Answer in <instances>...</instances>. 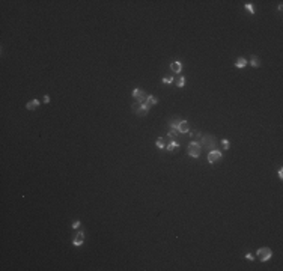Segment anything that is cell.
<instances>
[{
	"instance_id": "6da1fadb",
	"label": "cell",
	"mask_w": 283,
	"mask_h": 271,
	"mask_svg": "<svg viewBox=\"0 0 283 271\" xmlns=\"http://www.w3.org/2000/svg\"><path fill=\"white\" fill-rule=\"evenodd\" d=\"M196 143L200 146V148H215V143H217V140H215V137L214 136H209V134H205V136H202V134H199L197 136V142Z\"/></svg>"
},
{
	"instance_id": "7a4b0ae2",
	"label": "cell",
	"mask_w": 283,
	"mask_h": 271,
	"mask_svg": "<svg viewBox=\"0 0 283 271\" xmlns=\"http://www.w3.org/2000/svg\"><path fill=\"white\" fill-rule=\"evenodd\" d=\"M131 109H133V112H134L137 116H146L148 112H149V107L145 104V102H139V101L134 102V104L131 106Z\"/></svg>"
},
{
	"instance_id": "3957f363",
	"label": "cell",
	"mask_w": 283,
	"mask_h": 271,
	"mask_svg": "<svg viewBox=\"0 0 283 271\" xmlns=\"http://www.w3.org/2000/svg\"><path fill=\"white\" fill-rule=\"evenodd\" d=\"M200 151H202V148L196 143V142H191V143L188 145V149H187L188 155L193 157V158H199L200 157Z\"/></svg>"
},
{
	"instance_id": "277c9868",
	"label": "cell",
	"mask_w": 283,
	"mask_h": 271,
	"mask_svg": "<svg viewBox=\"0 0 283 271\" xmlns=\"http://www.w3.org/2000/svg\"><path fill=\"white\" fill-rule=\"evenodd\" d=\"M256 255L259 256L261 262H267V261L269 259V257L273 256V252H271V249H268V247H262V249H258Z\"/></svg>"
},
{
	"instance_id": "5b68a950",
	"label": "cell",
	"mask_w": 283,
	"mask_h": 271,
	"mask_svg": "<svg viewBox=\"0 0 283 271\" xmlns=\"http://www.w3.org/2000/svg\"><path fill=\"white\" fill-rule=\"evenodd\" d=\"M133 98H134V99H137L139 102H145V101H146V98H148V94L145 92V90H142V89L136 87V89L133 90Z\"/></svg>"
},
{
	"instance_id": "8992f818",
	"label": "cell",
	"mask_w": 283,
	"mask_h": 271,
	"mask_svg": "<svg viewBox=\"0 0 283 271\" xmlns=\"http://www.w3.org/2000/svg\"><path fill=\"white\" fill-rule=\"evenodd\" d=\"M222 158V152L220 151H217V149H214V151H211L209 154H208V163H217L218 160Z\"/></svg>"
},
{
	"instance_id": "52a82bcc",
	"label": "cell",
	"mask_w": 283,
	"mask_h": 271,
	"mask_svg": "<svg viewBox=\"0 0 283 271\" xmlns=\"http://www.w3.org/2000/svg\"><path fill=\"white\" fill-rule=\"evenodd\" d=\"M83 241H84V232H77V235L74 237V240H72V244L75 247H80L81 244H83Z\"/></svg>"
},
{
	"instance_id": "ba28073f",
	"label": "cell",
	"mask_w": 283,
	"mask_h": 271,
	"mask_svg": "<svg viewBox=\"0 0 283 271\" xmlns=\"http://www.w3.org/2000/svg\"><path fill=\"white\" fill-rule=\"evenodd\" d=\"M170 69L175 72V74H179L182 71V63L179 62V60H175V62H172L170 63Z\"/></svg>"
},
{
	"instance_id": "9c48e42d",
	"label": "cell",
	"mask_w": 283,
	"mask_h": 271,
	"mask_svg": "<svg viewBox=\"0 0 283 271\" xmlns=\"http://www.w3.org/2000/svg\"><path fill=\"white\" fill-rule=\"evenodd\" d=\"M188 130H190V124L187 121H181V124H179V127H178V131L185 134V133H188Z\"/></svg>"
},
{
	"instance_id": "30bf717a",
	"label": "cell",
	"mask_w": 283,
	"mask_h": 271,
	"mask_svg": "<svg viewBox=\"0 0 283 271\" xmlns=\"http://www.w3.org/2000/svg\"><path fill=\"white\" fill-rule=\"evenodd\" d=\"M157 102H158V98H157V97H154V95H148V98H146V101H145V104L151 109L152 106H155Z\"/></svg>"
},
{
	"instance_id": "8fae6325",
	"label": "cell",
	"mask_w": 283,
	"mask_h": 271,
	"mask_svg": "<svg viewBox=\"0 0 283 271\" xmlns=\"http://www.w3.org/2000/svg\"><path fill=\"white\" fill-rule=\"evenodd\" d=\"M247 65H249V60L244 59V57H238V59L235 60V66H237V68H246Z\"/></svg>"
},
{
	"instance_id": "7c38bea8",
	"label": "cell",
	"mask_w": 283,
	"mask_h": 271,
	"mask_svg": "<svg viewBox=\"0 0 283 271\" xmlns=\"http://www.w3.org/2000/svg\"><path fill=\"white\" fill-rule=\"evenodd\" d=\"M250 65H252L253 68H259V66H261V59H259L258 56H252V57H250Z\"/></svg>"
},
{
	"instance_id": "4fadbf2b",
	"label": "cell",
	"mask_w": 283,
	"mask_h": 271,
	"mask_svg": "<svg viewBox=\"0 0 283 271\" xmlns=\"http://www.w3.org/2000/svg\"><path fill=\"white\" fill-rule=\"evenodd\" d=\"M38 106H39V101H38V99H32V101H29L27 104H26V109H27V110H35Z\"/></svg>"
},
{
	"instance_id": "5bb4252c",
	"label": "cell",
	"mask_w": 283,
	"mask_h": 271,
	"mask_svg": "<svg viewBox=\"0 0 283 271\" xmlns=\"http://www.w3.org/2000/svg\"><path fill=\"white\" fill-rule=\"evenodd\" d=\"M181 121H182V119H179V118H173V119L169 121V127H170V128H178L179 124H181Z\"/></svg>"
},
{
	"instance_id": "9a60e30c",
	"label": "cell",
	"mask_w": 283,
	"mask_h": 271,
	"mask_svg": "<svg viewBox=\"0 0 283 271\" xmlns=\"http://www.w3.org/2000/svg\"><path fill=\"white\" fill-rule=\"evenodd\" d=\"M155 145H157L158 149H166V140H164L163 137H158L157 142H155Z\"/></svg>"
},
{
	"instance_id": "2e32d148",
	"label": "cell",
	"mask_w": 283,
	"mask_h": 271,
	"mask_svg": "<svg viewBox=\"0 0 283 271\" xmlns=\"http://www.w3.org/2000/svg\"><path fill=\"white\" fill-rule=\"evenodd\" d=\"M176 148H179V143H178V142H175V140L172 142V143H169V145L166 146L167 151H173V149H176Z\"/></svg>"
},
{
	"instance_id": "e0dca14e",
	"label": "cell",
	"mask_w": 283,
	"mask_h": 271,
	"mask_svg": "<svg viewBox=\"0 0 283 271\" xmlns=\"http://www.w3.org/2000/svg\"><path fill=\"white\" fill-rule=\"evenodd\" d=\"M164 84H170V83H173V77L172 75H166V77H163V80H161Z\"/></svg>"
},
{
	"instance_id": "ac0fdd59",
	"label": "cell",
	"mask_w": 283,
	"mask_h": 271,
	"mask_svg": "<svg viewBox=\"0 0 283 271\" xmlns=\"http://www.w3.org/2000/svg\"><path fill=\"white\" fill-rule=\"evenodd\" d=\"M244 8H246L252 15H254V14H256V11H254V8H253V5H252V3H246V5H244Z\"/></svg>"
},
{
	"instance_id": "d6986e66",
	"label": "cell",
	"mask_w": 283,
	"mask_h": 271,
	"mask_svg": "<svg viewBox=\"0 0 283 271\" xmlns=\"http://www.w3.org/2000/svg\"><path fill=\"white\" fill-rule=\"evenodd\" d=\"M178 128H170V131H169V134H167V136H169L170 139H175L176 136H178Z\"/></svg>"
},
{
	"instance_id": "ffe728a7",
	"label": "cell",
	"mask_w": 283,
	"mask_h": 271,
	"mask_svg": "<svg viewBox=\"0 0 283 271\" xmlns=\"http://www.w3.org/2000/svg\"><path fill=\"white\" fill-rule=\"evenodd\" d=\"M184 84H185V77L181 75L179 77V82H178V87H184Z\"/></svg>"
},
{
	"instance_id": "44dd1931",
	"label": "cell",
	"mask_w": 283,
	"mask_h": 271,
	"mask_svg": "<svg viewBox=\"0 0 283 271\" xmlns=\"http://www.w3.org/2000/svg\"><path fill=\"white\" fill-rule=\"evenodd\" d=\"M222 145L224 146V149H229V146H230V142H229V140H226V139H223V140H222Z\"/></svg>"
},
{
	"instance_id": "7402d4cb",
	"label": "cell",
	"mask_w": 283,
	"mask_h": 271,
	"mask_svg": "<svg viewBox=\"0 0 283 271\" xmlns=\"http://www.w3.org/2000/svg\"><path fill=\"white\" fill-rule=\"evenodd\" d=\"M277 175H279V178H280V179H283V169H282V167L277 170Z\"/></svg>"
},
{
	"instance_id": "603a6c76",
	"label": "cell",
	"mask_w": 283,
	"mask_h": 271,
	"mask_svg": "<svg viewBox=\"0 0 283 271\" xmlns=\"http://www.w3.org/2000/svg\"><path fill=\"white\" fill-rule=\"evenodd\" d=\"M77 227H80V222H79V220L72 223V229H77Z\"/></svg>"
},
{
	"instance_id": "cb8c5ba5",
	"label": "cell",
	"mask_w": 283,
	"mask_h": 271,
	"mask_svg": "<svg viewBox=\"0 0 283 271\" xmlns=\"http://www.w3.org/2000/svg\"><path fill=\"white\" fill-rule=\"evenodd\" d=\"M253 257H254V256H253L252 253H247V255H246V259H249V261H253Z\"/></svg>"
},
{
	"instance_id": "d4e9b609",
	"label": "cell",
	"mask_w": 283,
	"mask_h": 271,
	"mask_svg": "<svg viewBox=\"0 0 283 271\" xmlns=\"http://www.w3.org/2000/svg\"><path fill=\"white\" fill-rule=\"evenodd\" d=\"M44 102H50V97L48 95H44Z\"/></svg>"
}]
</instances>
